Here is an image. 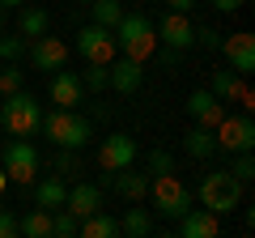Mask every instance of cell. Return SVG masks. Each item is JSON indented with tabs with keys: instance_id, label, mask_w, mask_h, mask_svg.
<instances>
[{
	"instance_id": "obj_24",
	"label": "cell",
	"mask_w": 255,
	"mask_h": 238,
	"mask_svg": "<svg viewBox=\"0 0 255 238\" xmlns=\"http://www.w3.org/2000/svg\"><path fill=\"white\" fill-rule=\"evenodd\" d=\"M77 234H85V238H115L119 234V221L115 217H107V213H90V217H81L77 221Z\"/></svg>"
},
{
	"instance_id": "obj_11",
	"label": "cell",
	"mask_w": 255,
	"mask_h": 238,
	"mask_svg": "<svg viewBox=\"0 0 255 238\" xmlns=\"http://www.w3.org/2000/svg\"><path fill=\"white\" fill-rule=\"evenodd\" d=\"M157 43L162 47H179V51H187V47H196V21L187 17V13H162V21H157Z\"/></svg>"
},
{
	"instance_id": "obj_34",
	"label": "cell",
	"mask_w": 255,
	"mask_h": 238,
	"mask_svg": "<svg viewBox=\"0 0 255 238\" xmlns=\"http://www.w3.org/2000/svg\"><path fill=\"white\" fill-rule=\"evenodd\" d=\"M196 43H200L204 51H217V47H221V34H217L213 26H196Z\"/></svg>"
},
{
	"instance_id": "obj_32",
	"label": "cell",
	"mask_w": 255,
	"mask_h": 238,
	"mask_svg": "<svg viewBox=\"0 0 255 238\" xmlns=\"http://www.w3.org/2000/svg\"><path fill=\"white\" fill-rule=\"evenodd\" d=\"M81 85L85 90H107V64H85V77H81Z\"/></svg>"
},
{
	"instance_id": "obj_10",
	"label": "cell",
	"mask_w": 255,
	"mask_h": 238,
	"mask_svg": "<svg viewBox=\"0 0 255 238\" xmlns=\"http://www.w3.org/2000/svg\"><path fill=\"white\" fill-rule=\"evenodd\" d=\"M30 64L38 68V73H55V68H64L68 64V43L64 38H55L51 30L47 34H38V38H30Z\"/></svg>"
},
{
	"instance_id": "obj_5",
	"label": "cell",
	"mask_w": 255,
	"mask_h": 238,
	"mask_svg": "<svg viewBox=\"0 0 255 238\" xmlns=\"http://www.w3.org/2000/svg\"><path fill=\"white\" fill-rule=\"evenodd\" d=\"M0 123L13 132V136H34L43 128V107H38L34 94L17 90L9 98H0Z\"/></svg>"
},
{
	"instance_id": "obj_23",
	"label": "cell",
	"mask_w": 255,
	"mask_h": 238,
	"mask_svg": "<svg viewBox=\"0 0 255 238\" xmlns=\"http://www.w3.org/2000/svg\"><path fill=\"white\" fill-rule=\"evenodd\" d=\"M183 149H187L196 162H204V157L217 153V136H213V128H200V123H196V128L183 136Z\"/></svg>"
},
{
	"instance_id": "obj_1",
	"label": "cell",
	"mask_w": 255,
	"mask_h": 238,
	"mask_svg": "<svg viewBox=\"0 0 255 238\" xmlns=\"http://www.w3.org/2000/svg\"><path fill=\"white\" fill-rule=\"evenodd\" d=\"M43 132L55 149H85L94 140V123L77 107H55L51 115H43Z\"/></svg>"
},
{
	"instance_id": "obj_19",
	"label": "cell",
	"mask_w": 255,
	"mask_h": 238,
	"mask_svg": "<svg viewBox=\"0 0 255 238\" xmlns=\"http://www.w3.org/2000/svg\"><path fill=\"white\" fill-rule=\"evenodd\" d=\"M111 179H115V192L124 196L128 204H140V200L149 196V174H136L132 166H124V170H115Z\"/></svg>"
},
{
	"instance_id": "obj_26",
	"label": "cell",
	"mask_w": 255,
	"mask_h": 238,
	"mask_svg": "<svg viewBox=\"0 0 255 238\" xmlns=\"http://www.w3.org/2000/svg\"><path fill=\"white\" fill-rule=\"evenodd\" d=\"M90 13H94V26H107V30H115L119 26V17H124V4L119 0H90Z\"/></svg>"
},
{
	"instance_id": "obj_21",
	"label": "cell",
	"mask_w": 255,
	"mask_h": 238,
	"mask_svg": "<svg viewBox=\"0 0 255 238\" xmlns=\"http://www.w3.org/2000/svg\"><path fill=\"white\" fill-rule=\"evenodd\" d=\"M47 30H51V13L38 9V4H21V13H17V34L38 38V34H47Z\"/></svg>"
},
{
	"instance_id": "obj_16",
	"label": "cell",
	"mask_w": 255,
	"mask_h": 238,
	"mask_svg": "<svg viewBox=\"0 0 255 238\" xmlns=\"http://www.w3.org/2000/svg\"><path fill=\"white\" fill-rule=\"evenodd\" d=\"M51 102L55 107H81V98H85V85H81V77L77 73H68V68H55L51 73Z\"/></svg>"
},
{
	"instance_id": "obj_36",
	"label": "cell",
	"mask_w": 255,
	"mask_h": 238,
	"mask_svg": "<svg viewBox=\"0 0 255 238\" xmlns=\"http://www.w3.org/2000/svg\"><path fill=\"white\" fill-rule=\"evenodd\" d=\"M209 4H213L217 13H238V9L247 4V0H209Z\"/></svg>"
},
{
	"instance_id": "obj_8",
	"label": "cell",
	"mask_w": 255,
	"mask_h": 238,
	"mask_svg": "<svg viewBox=\"0 0 255 238\" xmlns=\"http://www.w3.org/2000/svg\"><path fill=\"white\" fill-rule=\"evenodd\" d=\"M77 55H81L85 64H111L119 55V47H115V30H107V26H85L81 34H77Z\"/></svg>"
},
{
	"instance_id": "obj_37",
	"label": "cell",
	"mask_w": 255,
	"mask_h": 238,
	"mask_svg": "<svg viewBox=\"0 0 255 238\" xmlns=\"http://www.w3.org/2000/svg\"><path fill=\"white\" fill-rule=\"evenodd\" d=\"M166 4H170L174 13H191V9H196V0H166Z\"/></svg>"
},
{
	"instance_id": "obj_2",
	"label": "cell",
	"mask_w": 255,
	"mask_h": 238,
	"mask_svg": "<svg viewBox=\"0 0 255 238\" xmlns=\"http://www.w3.org/2000/svg\"><path fill=\"white\" fill-rule=\"evenodd\" d=\"M115 47H119V55L136 60V64L153 60V55H157V30H153V21H149L145 13H124L119 26H115Z\"/></svg>"
},
{
	"instance_id": "obj_39",
	"label": "cell",
	"mask_w": 255,
	"mask_h": 238,
	"mask_svg": "<svg viewBox=\"0 0 255 238\" xmlns=\"http://www.w3.org/2000/svg\"><path fill=\"white\" fill-rule=\"evenodd\" d=\"M4 187H9V179H4V166H0V196H4Z\"/></svg>"
},
{
	"instance_id": "obj_31",
	"label": "cell",
	"mask_w": 255,
	"mask_h": 238,
	"mask_svg": "<svg viewBox=\"0 0 255 238\" xmlns=\"http://www.w3.org/2000/svg\"><path fill=\"white\" fill-rule=\"evenodd\" d=\"M230 174H234L238 183H251V179H255V162H251V149L234 157V166H230Z\"/></svg>"
},
{
	"instance_id": "obj_27",
	"label": "cell",
	"mask_w": 255,
	"mask_h": 238,
	"mask_svg": "<svg viewBox=\"0 0 255 238\" xmlns=\"http://www.w3.org/2000/svg\"><path fill=\"white\" fill-rule=\"evenodd\" d=\"M26 47H30L26 34H0V60L4 64H17L21 55H26Z\"/></svg>"
},
{
	"instance_id": "obj_41",
	"label": "cell",
	"mask_w": 255,
	"mask_h": 238,
	"mask_svg": "<svg viewBox=\"0 0 255 238\" xmlns=\"http://www.w3.org/2000/svg\"><path fill=\"white\" fill-rule=\"evenodd\" d=\"M81 4H90V0H81Z\"/></svg>"
},
{
	"instance_id": "obj_28",
	"label": "cell",
	"mask_w": 255,
	"mask_h": 238,
	"mask_svg": "<svg viewBox=\"0 0 255 238\" xmlns=\"http://www.w3.org/2000/svg\"><path fill=\"white\" fill-rule=\"evenodd\" d=\"M26 90V73H21L17 64H4L0 68V98H9V94Z\"/></svg>"
},
{
	"instance_id": "obj_33",
	"label": "cell",
	"mask_w": 255,
	"mask_h": 238,
	"mask_svg": "<svg viewBox=\"0 0 255 238\" xmlns=\"http://www.w3.org/2000/svg\"><path fill=\"white\" fill-rule=\"evenodd\" d=\"M77 149H55V174H73L77 170Z\"/></svg>"
},
{
	"instance_id": "obj_30",
	"label": "cell",
	"mask_w": 255,
	"mask_h": 238,
	"mask_svg": "<svg viewBox=\"0 0 255 238\" xmlns=\"http://www.w3.org/2000/svg\"><path fill=\"white\" fill-rule=\"evenodd\" d=\"M51 234L73 238V234H77V217H73L68 209H55V213H51Z\"/></svg>"
},
{
	"instance_id": "obj_18",
	"label": "cell",
	"mask_w": 255,
	"mask_h": 238,
	"mask_svg": "<svg viewBox=\"0 0 255 238\" xmlns=\"http://www.w3.org/2000/svg\"><path fill=\"white\" fill-rule=\"evenodd\" d=\"M64 209L73 213L77 221L90 217V213H98V209H102V187H94V183H77V187H68V196H64Z\"/></svg>"
},
{
	"instance_id": "obj_17",
	"label": "cell",
	"mask_w": 255,
	"mask_h": 238,
	"mask_svg": "<svg viewBox=\"0 0 255 238\" xmlns=\"http://www.w3.org/2000/svg\"><path fill=\"white\" fill-rule=\"evenodd\" d=\"M179 234L183 238H217L221 234V217L209 209H187L179 217Z\"/></svg>"
},
{
	"instance_id": "obj_9",
	"label": "cell",
	"mask_w": 255,
	"mask_h": 238,
	"mask_svg": "<svg viewBox=\"0 0 255 238\" xmlns=\"http://www.w3.org/2000/svg\"><path fill=\"white\" fill-rule=\"evenodd\" d=\"M94 162H98V170H107V174L124 170V166H132V162H136V140L128 136V132H111V136L98 145Z\"/></svg>"
},
{
	"instance_id": "obj_4",
	"label": "cell",
	"mask_w": 255,
	"mask_h": 238,
	"mask_svg": "<svg viewBox=\"0 0 255 238\" xmlns=\"http://www.w3.org/2000/svg\"><path fill=\"white\" fill-rule=\"evenodd\" d=\"M149 200H153V209L162 213V217L179 221L183 213L196 204V196H191V187L170 170V174H149Z\"/></svg>"
},
{
	"instance_id": "obj_29",
	"label": "cell",
	"mask_w": 255,
	"mask_h": 238,
	"mask_svg": "<svg viewBox=\"0 0 255 238\" xmlns=\"http://www.w3.org/2000/svg\"><path fill=\"white\" fill-rule=\"evenodd\" d=\"M145 166H149V174H170V170H179V162H174L170 149H153V153L145 157Z\"/></svg>"
},
{
	"instance_id": "obj_22",
	"label": "cell",
	"mask_w": 255,
	"mask_h": 238,
	"mask_svg": "<svg viewBox=\"0 0 255 238\" xmlns=\"http://www.w3.org/2000/svg\"><path fill=\"white\" fill-rule=\"evenodd\" d=\"M51 213L55 209H30L26 217H17V234H26V238H51Z\"/></svg>"
},
{
	"instance_id": "obj_25",
	"label": "cell",
	"mask_w": 255,
	"mask_h": 238,
	"mask_svg": "<svg viewBox=\"0 0 255 238\" xmlns=\"http://www.w3.org/2000/svg\"><path fill=\"white\" fill-rule=\"evenodd\" d=\"M153 213L149 209H128L124 213V221H119V234H128V238H149L153 234Z\"/></svg>"
},
{
	"instance_id": "obj_13",
	"label": "cell",
	"mask_w": 255,
	"mask_h": 238,
	"mask_svg": "<svg viewBox=\"0 0 255 238\" xmlns=\"http://www.w3.org/2000/svg\"><path fill=\"white\" fill-rule=\"evenodd\" d=\"M209 90L217 94L221 102H238L243 111L255 107V94H251V85H247V77H238L234 68H226V73H213V85H209Z\"/></svg>"
},
{
	"instance_id": "obj_7",
	"label": "cell",
	"mask_w": 255,
	"mask_h": 238,
	"mask_svg": "<svg viewBox=\"0 0 255 238\" xmlns=\"http://www.w3.org/2000/svg\"><path fill=\"white\" fill-rule=\"evenodd\" d=\"M213 136H217V153H247V149H255L251 111H243V115H221V123L213 128Z\"/></svg>"
},
{
	"instance_id": "obj_14",
	"label": "cell",
	"mask_w": 255,
	"mask_h": 238,
	"mask_svg": "<svg viewBox=\"0 0 255 238\" xmlns=\"http://www.w3.org/2000/svg\"><path fill=\"white\" fill-rule=\"evenodd\" d=\"M140 81H145V64H136V60H128V55H115L107 64V85L115 94H136Z\"/></svg>"
},
{
	"instance_id": "obj_15",
	"label": "cell",
	"mask_w": 255,
	"mask_h": 238,
	"mask_svg": "<svg viewBox=\"0 0 255 238\" xmlns=\"http://www.w3.org/2000/svg\"><path fill=\"white\" fill-rule=\"evenodd\" d=\"M187 115L196 119L200 128H217L221 115H226V102H221L213 90H191V98H187Z\"/></svg>"
},
{
	"instance_id": "obj_3",
	"label": "cell",
	"mask_w": 255,
	"mask_h": 238,
	"mask_svg": "<svg viewBox=\"0 0 255 238\" xmlns=\"http://www.w3.org/2000/svg\"><path fill=\"white\" fill-rule=\"evenodd\" d=\"M243 187L247 183H238L230 170H209L200 179V209H209V213H217V217H226V213H234L238 204H243Z\"/></svg>"
},
{
	"instance_id": "obj_20",
	"label": "cell",
	"mask_w": 255,
	"mask_h": 238,
	"mask_svg": "<svg viewBox=\"0 0 255 238\" xmlns=\"http://www.w3.org/2000/svg\"><path fill=\"white\" fill-rule=\"evenodd\" d=\"M34 204L38 209H64V196H68V187H64V174H47V179H34Z\"/></svg>"
},
{
	"instance_id": "obj_40",
	"label": "cell",
	"mask_w": 255,
	"mask_h": 238,
	"mask_svg": "<svg viewBox=\"0 0 255 238\" xmlns=\"http://www.w3.org/2000/svg\"><path fill=\"white\" fill-rule=\"evenodd\" d=\"M4 13H9V9H4V4H0V26H4Z\"/></svg>"
},
{
	"instance_id": "obj_12",
	"label": "cell",
	"mask_w": 255,
	"mask_h": 238,
	"mask_svg": "<svg viewBox=\"0 0 255 238\" xmlns=\"http://www.w3.org/2000/svg\"><path fill=\"white\" fill-rule=\"evenodd\" d=\"M217 51L230 60V68H234L238 77H251L255 73V34H247V30H238V34H221Z\"/></svg>"
},
{
	"instance_id": "obj_6",
	"label": "cell",
	"mask_w": 255,
	"mask_h": 238,
	"mask_svg": "<svg viewBox=\"0 0 255 238\" xmlns=\"http://www.w3.org/2000/svg\"><path fill=\"white\" fill-rule=\"evenodd\" d=\"M4 179L9 183H21V187H30L38 179V166H43V157H38V149L30 145V136H17V140H9V149H4Z\"/></svg>"
},
{
	"instance_id": "obj_35",
	"label": "cell",
	"mask_w": 255,
	"mask_h": 238,
	"mask_svg": "<svg viewBox=\"0 0 255 238\" xmlns=\"http://www.w3.org/2000/svg\"><path fill=\"white\" fill-rule=\"evenodd\" d=\"M0 238H17V213L0 209Z\"/></svg>"
},
{
	"instance_id": "obj_38",
	"label": "cell",
	"mask_w": 255,
	"mask_h": 238,
	"mask_svg": "<svg viewBox=\"0 0 255 238\" xmlns=\"http://www.w3.org/2000/svg\"><path fill=\"white\" fill-rule=\"evenodd\" d=\"M0 4H4V9H17V4H26V0H0Z\"/></svg>"
}]
</instances>
